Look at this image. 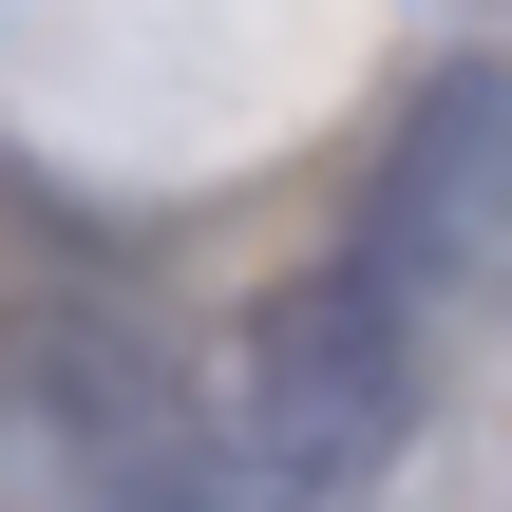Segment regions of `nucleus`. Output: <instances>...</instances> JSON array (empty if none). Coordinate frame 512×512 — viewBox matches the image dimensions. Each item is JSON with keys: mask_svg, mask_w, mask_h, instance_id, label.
<instances>
[{"mask_svg": "<svg viewBox=\"0 0 512 512\" xmlns=\"http://www.w3.org/2000/svg\"><path fill=\"white\" fill-rule=\"evenodd\" d=\"M399 399H418V304L361 247L304 266L247 323V494L228 512H361L380 456H399Z\"/></svg>", "mask_w": 512, "mask_h": 512, "instance_id": "obj_1", "label": "nucleus"}]
</instances>
